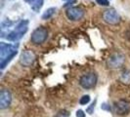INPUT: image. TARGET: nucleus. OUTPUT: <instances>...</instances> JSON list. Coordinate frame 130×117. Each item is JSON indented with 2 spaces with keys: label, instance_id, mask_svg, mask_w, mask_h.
Here are the masks:
<instances>
[{
  "label": "nucleus",
  "instance_id": "1",
  "mask_svg": "<svg viewBox=\"0 0 130 117\" xmlns=\"http://www.w3.org/2000/svg\"><path fill=\"white\" fill-rule=\"evenodd\" d=\"M98 76L95 72H87L79 78V85L85 90H89L96 86Z\"/></svg>",
  "mask_w": 130,
  "mask_h": 117
},
{
  "label": "nucleus",
  "instance_id": "2",
  "mask_svg": "<svg viewBox=\"0 0 130 117\" xmlns=\"http://www.w3.org/2000/svg\"><path fill=\"white\" fill-rule=\"evenodd\" d=\"M48 38V29L46 27L40 26L33 30L30 36V41L34 45H41Z\"/></svg>",
  "mask_w": 130,
  "mask_h": 117
},
{
  "label": "nucleus",
  "instance_id": "3",
  "mask_svg": "<svg viewBox=\"0 0 130 117\" xmlns=\"http://www.w3.org/2000/svg\"><path fill=\"white\" fill-rule=\"evenodd\" d=\"M125 63V57L120 53H115L107 60V66L111 69L120 68Z\"/></svg>",
  "mask_w": 130,
  "mask_h": 117
},
{
  "label": "nucleus",
  "instance_id": "4",
  "mask_svg": "<svg viewBox=\"0 0 130 117\" xmlns=\"http://www.w3.org/2000/svg\"><path fill=\"white\" fill-rule=\"evenodd\" d=\"M103 19L109 25H117L120 23V16L115 9H109L106 10L103 14Z\"/></svg>",
  "mask_w": 130,
  "mask_h": 117
},
{
  "label": "nucleus",
  "instance_id": "5",
  "mask_svg": "<svg viewBox=\"0 0 130 117\" xmlns=\"http://www.w3.org/2000/svg\"><path fill=\"white\" fill-rule=\"evenodd\" d=\"M66 15L69 19H71L72 22H76L83 18L84 10L80 7H70L69 9H67Z\"/></svg>",
  "mask_w": 130,
  "mask_h": 117
},
{
  "label": "nucleus",
  "instance_id": "6",
  "mask_svg": "<svg viewBox=\"0 0 130 117\" xmlns=\"http://www.w3.org/2000/svg\"><path fill=\"white\" fill-rule=\"evenodd\" d=\"M17 47L12 45V44H7L4 42L0 43V58L1 61H3L7 57L13 55L15 53H17Z\"/></svg>",
  "mask_w": 130,
  "mask_h": 117
},
{
  "label": "nucleus",
  "instance_id": "7",
  "mask_svg": "<svg viewBox=\"0 0 130 117\" xmlns=\"http://www.w3.org/2000/svg\"><path fill=\"white\" fill-rule=\"evenodd\" d=\"M113 108L115 112L118 115H126L130 112V104L127 101L120 100L115 104Z\"/></svg>",
  "mask_w": 130,
  "mask_h": 117
},
{
  "label": "nucleus",
  "instance_id": "8",
  "mask_svg": "<svg viewBox=\"0 0 130 117\" xmlns=\"http://www.w3.org/2000/svg\"><path fill=\"white\" fill-rule=\"evenodd\" d=\"M34 61H35V55L29 50L24 51L20 56V64L23 66H30L34 63Z\"/></svg>",
  "mask_w": 130,
  "mask_h": 117
},
{
  "label": "nucleus",
  "instance_id": "9",
  "mask_svg": "<svg viewBox=\"0 0 130 117\" xmlns=\"http://www.w3.org/2000/svg\"><path fill=\"white\" fill-rule=\"evenodd\" d=\"M11 102H12L11 93L6 89H3L0 93V108L1 109L8 108L11 104Z\"/></svg>",
  "mask_w": 130,
  "mask_h": 117
},
{
  "label": "nucleus",
  "instance_id": "10",
  "mask_svg": "<svg viewBox=\"0 0 130 117\" xmlns=\"http://www.w3.org/2000/svg\"><path fill=\"white\" fill-rule=\"evenodd\" d=\"M14 30L18 33L21 37H23L24 34H26V31L28 30V21L27 19H23V21L19 22Z\"/></svg>",
  "mask_w": 130,
  "mask_h": 117
},
{
  "label": "nucleus",
  "instance_id": "11",
  "mask_svg": "<svg viewBox=\"0 0 130 117\" xmlns=\"http://www.w3.org/2000/svg\"><path fill=\"white\" fill-rule=\"evenodd\" d=\"M24 1L29 4V6L31 7V9L34 12H39V10L42 8L44 4V0H24Z\"/></svg>",
  "mask_w": 130,
  "mask_h": 117
},
{
  "label": "nucleus",
  "instance_id": "12",
  "mask_svg": "<svg viewBox=\"0 0 130 117\" xmlns=\"http://www.w3.org/2000/svg\"><path fill=\"white\" fill-rule=\"evenodd\" d=\"M55 13H56V8L52 7V8L47 9L45 12L43 13V15H42V19H49L55 15Z\"/></svg>",
  "mask_w": 130,
  "mask_h": 117
},
{
  "label": "nucleus",
  "instance_id": "13",
  "mask_svg": "<svg viewBox=\"0 0 130 117\" xmlns=\"http://www.w3.org/2000/svg\"><path fill=\"white\" fill-rule=\"evenodd\" d=\"M89 102H90V96L89 95H84V96H82V97H80V100H79V104H82V105L87 104Z\"/></svg>",
  "mask_w": 130,
  "mask_h": 117
},
{
  "label": "nucleus",
  "instance_id": "14",
  "mask_svg": "<svg viewBox=\"0 0 130 117\" xmlns=\"http://www.w3.org/2000/svg\"><path fill=\"white\" fill-rule=\"evenodd\" d=\"M55 117H70V113L69 111L66 109H61L57 112V114L55 115Z\"/></svg>",
  "mask_w": 130,
  "mask_h": 117
},
{
  "label": "nucleus",
  "instance_id": "15",
  "mask_svg": "<svg viewBox=\"0 0 130 117\" xmlns=\"http://www.w3.org/2000/svg\"><path fill=\"white\" fill-rule=\"evenodd\" d=\"M13 25H14V22H12V21H9V19H6V21L2 22L1 26H2V29H4V28H7V27L12 26Z\"/></svg>",
  "mask_w": 130,
  "mask_h": 117
},
{
  "label": "nucleus",
  "instance_id": "16",
  "mask_svg": "<svg viewBox=\"0 0 130 117\" xmlns=\"http://www.w3.org/2000/svg\"><path fill=\"white\" fill-rule=\"evenodd\" d=\"M96 102H97V101L95 100V101L91 104V105H90L89 107H87V109H86V112H87V113H89V114H92V113H93V110H94L95 105H96Z\"/></svg>",
  "mask_w": 130,
  "mask_h": 117
},
{
  "label": "nucleus",
  "instance_id": "17",
  "mask_svg": "<svg viewBox=\"0 0 130 117\" xmlns=\"http://www.w3.org/2000/svg\"><path fill=\"white\" fill-rule=\"evenodd\" d=\"M97 4L101 5V6H109L110 5V2L108 0H96Z\"/></svg>",
  "mask_w": 130,
  "mask_h": 117
},
{
  "label": "nucleus",
  "instance_id": "18",
  "mask_svg": "<svg viewBox=\"0 0 130 117\" xmlns=\"http://www.w3.org/2000/svg\"><path fill=\"white\" fill-rule=\"evenodd\" d=\"M76 117H85V113L83 110L79 109V110L76 111Z\"/></svg>",
  "mask_w": 130,
  "mask_h": 117
},
{
  "label": "nucleus",
  "instance_id": "19",
  "mask_svg": "<svg viewBox=\"0 0 130 117\" xmlns=\"http://www.w3.org/2000/svg\"><path fill=\"white\" fill-rule=\"evenodd\" d=\"M76 2V0H71V1H69L67 4H65V7H68V6H71L72 4H73V3H75Z\"/></svg>",
  "mask_w": 130,
  "mask_h": 117
}]
</instances>
